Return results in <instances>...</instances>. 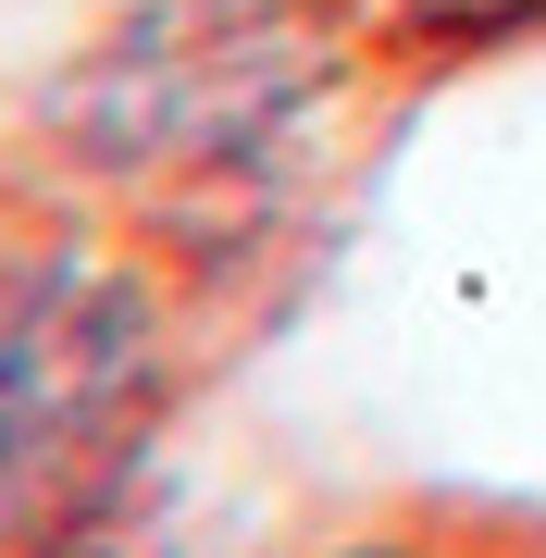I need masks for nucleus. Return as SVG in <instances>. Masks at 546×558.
Listing matches in <instances>:
<instances>
[{
  "label": "nucleus",
  "mask_w": 546,
  "mask_h": 558,
  "mask_svg": "<svg viewBox=\"0 0 546 558\" xmlns=\"http://www.w3.org/2000/svg\"><path fill=\"white\" fill-rule=\"evenodd\" d=\"M385 87L324 0H112L0 112V161L75 186L186 286L248 323L311 248Z\"/></svg>",
  "instance_id": "nucleus-1"
},
{
  "label": "nucleus",
  "mask_w": 546,
  "mask_h": 558,
  "mask_svg": "<svg viewBox=\"0 0 546 558\" xmlns=\"http://www.w3.org/2000/svg\"><path fill=\"white\" fill-rule=\"evenodd\" d=\"M223 348L236 323L149 236L0 161V558L124 534L174 410Z\"/></svg>",
  "instance_id": "nucleus-2"
},
{
  "label": "nucleus",
  "mask_w": 546,
  "mask_h": 558,
  "mask_svg": "<svg viewBox=\"0 0 546 558\" xmlns=\"http://www.w3.org/2000/svg\"><path fill=\"white\" fill-rule=\"evenodd\" d=\"M348 62L410 100V87H447L472 62H509V50H546V0H324Z\"/></svg>",
  "instance_id": "nucleus-3"
},
{
  "label": "nucleus",
  "mask_w": 546,
  "mask_h": 558,
  "mask_svg": "<svg viewBox=\"0 0 546 558\" xmlns=\"http://www.w3.org/2000/svg\"><path fill=\"white\" fill-rule=\"evenodd\" d=\"M286 558H546V546L509 534V521H472V509H361Z\"/></svg>",
  "instance_id": "nucleus-4"
}]
</instances>
